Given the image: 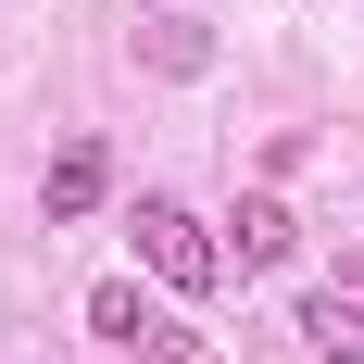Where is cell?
Wrapping results in <instances>:
<instances>
[{"label": "cell", "instance_id": "1", "mask_svg": "<svg viewBox=\"0 0 364 364\" xmlns=\"http://www.w3.org/2000/svg\"><path fill=\"white\" fill-rule=\"evenodd\" d=\"M126 226H139V264L164 277V289H188V301H201V289L226 277V239L188 214V201H164V188H139V214H126Z\"/></svg>", "mask_w": 364, "mask_h": 364}, {"label": "cell", "instance_id": "2", "mask_svg": "<svg viewBox=\"0 0 364 364\" xmlns=\"http://www.w3.org/2000/svg\"><path fill=\"white\" fill-rule=\"evenodd\" d=\"M88 327H101L113 352H139V364H201V339H188L164 301H139V277H101V289H88Z\"/></svg>", "mask_w": 364, "mask_h": 364}, {"label": "cell", "instance_id": "3", "mask_svg": "<svg viewBox=\"0 0 364 364\" xmlns=\"http://www.w3.org/2000/svg\"><path fill=\"white\" fill-rule=\"evenodd\" d=\"M101 188H113V151H101V139H63V151H50V176H38V226H88V214H101Z\"/></svg>", "mask_w": 364, "mask_h": 364}, {"label": "cell", "instance_id": "4", "mask_svg": "<svg viewBox=\"0 0 364 364\" xmlns=\"http://www.w3.org/2000/svg\"><path fill=\"white\" fill-rule=\"evenodd\" d=\"M226 226H239V239H226V252H239V264H289V252H301V214H289V201H277V188H252V201H239V214H226Z\"/></svg>", "mask_w": 364, "mask_h": 364}, {"label": "cell", "instance_id": "5", "mask_svg": "<svg viewBox=\"0 0 364 364\" xmlns=\"http://www.w3.org/2000/svg\"><path fill=\"white\" fill-rule=\"evenodd\" d=\"M301 352H314V364H364V301L352 289H314V301H301Z\"/></svg>", "mask_w": 364, "mask_h": 364}, {"label": "cell", "instance_id": "6", "mask_svg": "<svg viewBox=\"0 0 364 364\" xmlns=\"http://www.w3.org/2000/svg\"><path fill=\"white\" fill-rule=\"evenodd\" d=\"M139 63H151V75H201V63H214V38L164 13V26H139Z\"/></svg>", "mask_w": 364, "mask_h": 364}, {"label": "cell", "instance_id": "7", "mask_svg": "<svg viewBox=\"0 0 364 364\" xmlns=\"http://www.w3.org/2000/svg\"><path fill=\"white\" fill-rule=\"evenodd\" d=\"M164 13H176V0H164Z\"/></svg>", "mask_w": 364, "mask_h": 364}]
</instances>
